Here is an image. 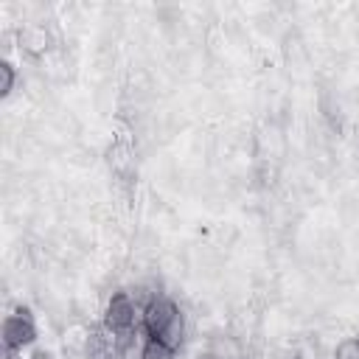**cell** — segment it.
Returning <instances> with one entry per match:
<instances>
[{
    "instance_id": "obj_2",
    "label": "cell",
    "mask_w": 359,
    "mask_h": 359,
    "mask_svg": "<svg viewBox=\"0 0 359 359\" xmlns=\"http://www.w3.org/2000/svg\"><path fill=\"white\" fill-rule=\"evenodd\" d=\"M121 342V351L129 345V339L135 337V328H137V311H135V303L126 292H115L104 309V320H101Z\"/></svg>"
},
{
    "instance_id": "obj_6",
    "label": "cell",
    "mask_w": 359,
    "mask_h": 359,
    "mask_svg": "<svg viewBox=\"0 0 359 359\" xmlns=\"http://www.w3.org/2000/svg\"><path fill=\"white\" fill-rule=\"evenodd\" d=\"M140 359H174V348H168V345L160 342V339L146 337L143 351H140Z\"/></svg>"
},
{
    "instance_id": "obj_5",
    "label": "cell",
    "mask_w": 359,
    "mask_h": 359,
    "mask_svg": "<svg viewBox=\"0 0 359 359\" xmlns=\"http://www.w3.org/2000/svg\"><path fill=\"white\" fill-rule=\"evenodd\" d=\"M20 48H22L25 53H31V56L45 53V48H48V34H45V28H39V25L22 28V31H20Z\"/></svg>"
},
{
    "instance_id": "obj_4",
    "label": "cell",
    "mask_w": 359,
    "mask_h": 359,
    "mask_svg": "<svg viewBox=\"0 0 359 359\" xmlns=\"http://www.w3.org/2000/svg\"><path fill=\"white\" fill-rule=\"evenodd\" d=\"M118 353H121L118 337L104 323L93 325L87 334V342H84V356L87 359H118Z\"/></svg>"
},
{
    "instance_id": "obj_1",
    "label": "cell",
    "mask_w": 359,
    "mask_h": 359,
    "mask_svg": "<svg viewBox=\"0 0 359 359\" xmlns=\"http://www.w3.org/2000/svg\"><path fill=\"white\" fill-rule=\"evenodd\" d=\"M143 331H146V337L160 339L177 351L185 337V320H182L180 306L163 294L149 297V303L143 306Z\"/></svg>"
},
{
    "instance_id": "obj_3",
    "label": "cell",
    "mask_w": 359,
    "mask_h": 359,
    "mask_svg": "<svg viewBox=\"0 0 359 359\" xmlns=\"http://www.w3.org/2000/svg\"><path fill=\"white\" fill-rule=\"evenodd\" d=\"M3 345H6V351H22V348H28L34 339H36V323H34V317H31V311L28 309H17L14 314H8L6 320H3Z\"/></svg>"
},
{
    "instance_id": "obj_7",
    "label": "cell",
    "mask_w": 359,
    "mask_h": 359,
    "mask_svg": "<svg viewBox=\"0 0 359 359\" xmlns=\"http://www.w3.org/2000/svg\"><path fill=\"white\" fill-rule=\"evenodd\" d=\"M334 359H359V337H345L334 348Z\"/></svg>"
},
{
    "instance_id": "obj_8",
    "label": "cell",
    "mask_w": 359,
    "mask_h": 359,
    "mask_svg": "<svg viewBox=\"0 0 359 359\" xmlns=\"http://www.w3.org/2000/svg\"><path fill=\"white\" fill-rule=\"evenodd\" d=\"M14 79H17L14 65H11V62H0V95H3V98L11 95V90H14Z\"/></svg>"
}]
</instances>
